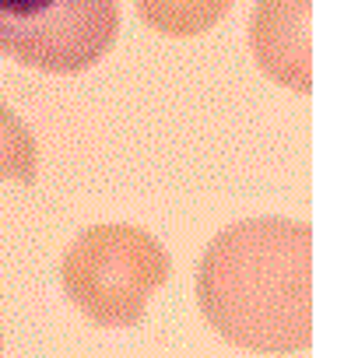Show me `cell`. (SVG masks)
Returning a JSON list of instances; mask_svg holds the SVG:
<instances>
[{
	"label": "cell",
	"mask_w": 344,
	"mask_h": 358,
	"mask_svg": "<svg viewBox=\"0 0 344 358\" xmlns=\"http://www.w3.org/2000/svg\"><path fill=\"white\" fill-rule=\"evenodd\" d=\"M165 246L137 225L85 229L60 264V281L78 313L95 327L123 330L144 320L148 299L169 281Z\"/></svg>",
	"instance_id": "cell-2"
},
{
	"label": "cell",
	"mask_w": 344,
	"mask_h": 358,
	"mask_svg": "<svg viewBox=\"0 0 344 358\" xmlns=\"http://www.w3.org/2000/svg\"><path fill=\"white\" fill-rule=\"evenodd\" d=\"M36 165H39L36 137L4 102H0V179L32 187L36 176H39Z\"/></svg>",
	"instance_id": "cell-6"
},
{
	"label": "cell",
	"mask_w": 344,
	"mask_h": 358,
	"mask_svg": "<svg viewBox=\"0 0 344 358\" xmlns=\"http://www.w3.org/2000/svg\"><path fill=\"white\" fill-rule=\"evenodd\" d=\"M197 306L211 330L253 355L313 344V225L250 218L218 232L197 267Z\"/></svg>",
	"instance_id": "cell-1"
},
{
	"label": "cell",
	"mask_w": 344,
	"mask_h": 358,
	"mask_svg": "<svg viewBox=\"0 0 344 358\" xmlns=\"http://www.w3.org/2000/svg\"><path fill=\"white\" fill-rule=\"evenodd\" d=\"M0 351H4V341H0Z\"/></svg>",
	"instance_id": "cell-7"
},
{
	"label": "cell",
	"mask_w": 344,
	"mask_h": 358,
	"mask_svg": "<svg viewBox=\"0 0 344 358\" xmlns=\"http://www.w3.org/2000/svg\"><path fill=\"white\" fill-rule=\"evenodd\" d=\"M134 4L148 29L172 39H194L211 32L236 0H134Z\"/></svg>",
	"instance_id": "cell-5"
},
{
	"label": "cell",
	"mask_w": 344,
	"mask_h": 358,
	"mask_svg": "<svg viewBox=\"0 0 344 358\" xmlns=\"http://www.w3.org/2000/svg\"><path fill=\"white\" fill-rule=\"evenodd\" d=\"M313 0H257L250 22V50L260 71L309 95L313 92Z\"/></svg>",
	"instance_id": "cell-4"
},
{
	"label": "cell",
	"mask_w": 344,
	"mask_h": 358,
	"mask_svg": "<svg viewBox=\"0 0 344 358\" xmlns=\"http://www.w3.org/2000/svg\"><path fill=\"white\" fill-rule=\"evenodd\" d=\"M120 32V0H0V57L43 74L95 67Z\"/></svg>",
	"instance_id": "cell-3"
}]
</instances>
